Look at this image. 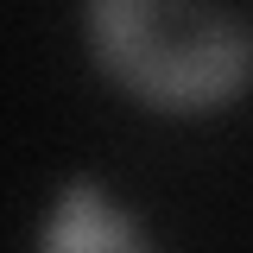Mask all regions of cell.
<instances>
[{"mask_svg": "<svg viewBox=\"0 0 253 253\" xmlns=\"http://www.w3.org/2000/svg\"><path fill=\"white\" fill-rule=\"evenodd\" d=\"M44 247H114V253H126V247H139V234L108 209V196L95 184H70L57 215L44 221Z\"/></svg>", "mask_w": 253, "mask_h": 253, "instance_id": "7a4b0ae2", "label": "cell"}, {"mask_svg": "<svg viewBox=\"0 0 253 253\" xmlns=\"http://www.w3.org/2000/svg\"><path fill=\"white\" fill-rule=\"evenodd\" d=\"M95 57L139 101L215 108L247 76V32L215 0H89Z\"/></svg>", "mask_w": 253, "mask_h": 253, "instance_id": "6da1fadb", "label": "cell"}]
</instances>
